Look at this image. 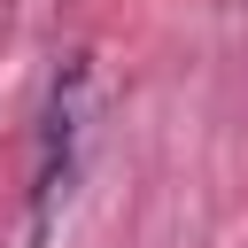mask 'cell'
<instances>
[{
	"label": "cell",
	"instance_id": "cell-1",
	"mask_svg": "<svg viewBox=\"0 0 248 248\" xmlns=\"http://www.w3.org/2000/svg\"><path fill=\"white\" fill-rule=\"evenodd\" d=\"M85 147H93V54H62V70L46 78V101H39V140H31V225H23L31 248L70 209Z\"/></svg>",
	"mask_w": 248,
	"mask_h": 248
}]
</instances>
